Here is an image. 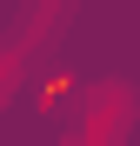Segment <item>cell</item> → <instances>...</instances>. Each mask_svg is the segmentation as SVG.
<instances>
[{"instance_id":"obj_2","label":"cell","mask_w":140,"mask_h":146,"mask_svg":"<svg viewBox=\"0 0 140 146\" xmlns=\"http://www.w3.org/2000/svg\"><path fill=\"white\" fill-rule=\"evenodd\" d=\"M20 66H27V53H20V46H0V100L20 86Z\"/></svg>"},{"instance_id":"obj_1","label":"cell","mask_w":140,"mask_h":146,"mask_svg":"<svg viewBox=\"0 0 140 146\" xmlns=\"http://www.w3.org/2000/svg\"><path fill=\"white\" fill-rule=\"evenodd\" d=\"M67 20H74V0H20V33H13V46H20V53H40V46L60 40Z\"/></svg>"}]
</instances>
